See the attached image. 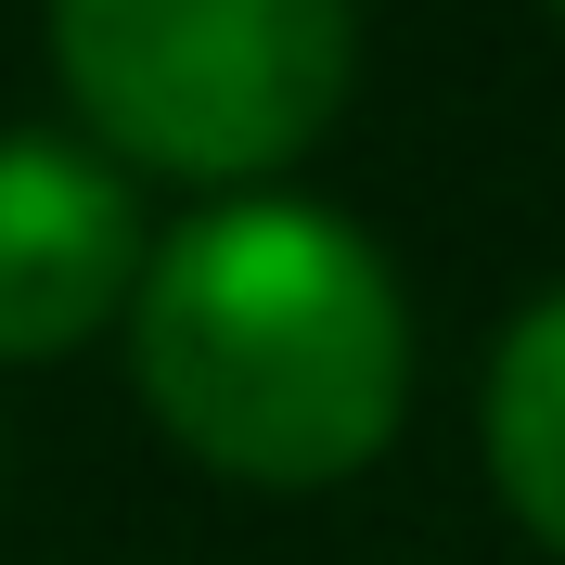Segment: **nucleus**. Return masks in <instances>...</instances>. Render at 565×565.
<instances>
[{"label":"nucleus","mask_w":565,"mask_h":565,"mask_svg":"<svg viewBox=\"0 0 565 565\" xmlns=\"http://www.w3.org/2000/svg\"><path fill=\"white\" fill-rule=\"evenodd\" d=\"M141 232L129 168H104L90 141L52 129H0V360H65L129 309Z\"/></svg>","instance_id":"obj_3"},{"label":"nucleus","mask_w":565,"mask_h":565,"mask_svg":"<svg viewBox=\"0 0 565 565\" xmlns=\"http://www.w3.org/2000/svg\"><path fill=\"white\" fill-rule=\"evenodd\" d=\"M489 476L565 553V282L540 309H514L501 348H489Z\"/></svg>","instance_id":"obj_4"},{"label":"nucleus","mask_w":565,"mask_h":565,"mask_svg":"<svg viewBox=\"0 0 565 565\" xmlns=\"http://www.w3.org/2000/svg\"><path fill=\"white\" fill-rule=\"evenodd\" d=\"M553 13H565V0H553Z\"/></svg>","instance_id":"obj_5"},{"label":"nucleus","mask_w":565,"mask_h":565,"mask_svg":"<svg viewBox=\"0 0 565 565\" xmlns=\"http://www.w3.org/2000/svg\"><path fill=\"white\" fill-rule=\"evenodd\" d=\"M77 116L168 180H257L334 129L360 77L348 0H52Z\"/></svg>","instance_id":"obj_2"},{"label":"nucleus","mask_w":565,"mask_h":565,"mask_svg":"<svg viewBox=\"0 0 565 565\" xmlns=\"http://www.w3.org/2000/svg\"><path fill=\"white\" fill-rule=\"evenodd\" d=\"M141 398L193 462L245 489H334L412 412V309L373 232L296 193L180 218L129 282Z\"/></svg>","instance_id":"obj_1"}]
</instances>
